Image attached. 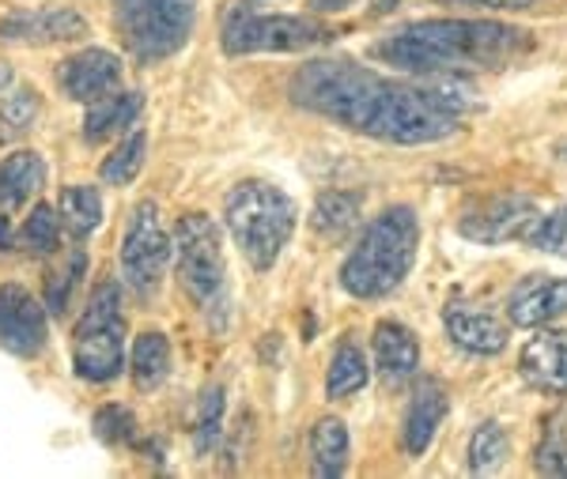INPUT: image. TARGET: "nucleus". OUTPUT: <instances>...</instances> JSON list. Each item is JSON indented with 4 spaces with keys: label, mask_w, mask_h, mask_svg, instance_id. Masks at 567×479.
Wrapping results in <instances>:
<instances>
[{
    "label": "nucleus",
    "mask_w": 567,
    "mask_h": 479,
    "mask_svg": "<svg viewBox=\"0 0 567 479\" xmlns=\"http://www.w3.org/2000/svg\"><path fill=\"white\" fill-rule=\"evenodd\" d=\"M537 216H542V208L529 197H523V192H499V197L477 200V205L465 211L458 230L470 242L496 246V242H511V238H523L526 227Z\"/></svg>",
    "instance_id": "obj_10"
},
{
    "label": "nucleus",
    "mask_w": 567,
    "mask_h": 479,
    "mask_svg": "<svg viewBox=\"0 0 567 479\" xmlns=\"http://www.w3.org/2000/svg\"><path fill=\"white\" fill-rule=\"evenodd\" d=\"M0 250H12V223H8V211H0Z\"/></svg>",
    "instance_id": "obj_37"
},
{
    "label": "nucleus",
    "mask_w": 567,
    "mask_h": 479,
    "mask_svg": "<svg viewBox=\"0 0 567 479\" xmlns=\"http://www.w3.org/2000/svg\"><path fill=\"white\" fill-rule=\"evenodd\" d=\"M144 110V95L141 91H110V95L95 98L87 103V114H84V140L87 144H103L110 136H122L130 133L136 125Z\"/></svg>",
    "instance_id": "obj_19"
},
{
    "label": "nucleus",
    "mask_w": 567,
    "mask_h": 479,
    "mask_svg": "<svg viewBox=\"0 0 567 479\" xmlns=\"http://www.w3.org/2000/svg\"><path fill=\"white\" fill-rule=\"evenodd\" d=\"M454 4H470V8H496V12H523V8H534L537 0H454Z\"/></svg>",
    "instance_id": "obj_35"
},
{
    "label": "nucleus",
    "mask_w": 567,
    "mask_h": 479,
    "mask_svg": "<svg viewBox=\"0 0 567 479\" xmlns=\"http://www.w3.org/2000/svg\"><path fill=\"white\" fill-rule=\"evenodd\" d=\"M50 313L31 291L20 283H0V347L20 358L42 355L50 340Z\"/></svg>",
    "instance_id": "obj_11"
},
{
    "label": "nucleus",
    "mask_w": 567,
    "mask_h": 479,
    "mask_svg": "<svg viewBox=\"0 0 567 479\" xmlns=\"http://www.w3.org/2000/svg\"><path fill=\"white\" fill-rule=\"evenodd\" d=\"M219 430H224V389L219 385H208L205 396H200V416H197V430H194V446L197 454H213Z\"/></svg>",
    "instance_id": "obj_33"
},
{
    "label": "nucleus",
    "mask_w": 567,
    "mask_h": 479,
    "mask_svg": "<svg viewBox=\"0 0 567 479\" xmlns=\"http://www.w3.org/2000/svg\"><path fill=\"white\" fill-rule=\"evenodd\" d=\"M401 0H374V15H386V12H393Z\"/></svg>",
    "instance_id": "obj_38"
},
{
    "label": "nucleus",
    "mask_w": 567,
    "mask_h": 479,
    "mask_svg": "<svg viewBox=\"0 0 567 479\" xmlns=\"http://www.w3.org/2000/svg\"><path fill=\"white\" fill-rule=\"evenodd\" d=\"M58 211H61V227L69 230L76 242H84L87 235H95L103 227V197H99L95 186H69L61 189V200H58Z\"/></svg>",
    "instance_id": "obj_24"
},
{
    "label": "nucleus",
    "mask_w": 567,
    "mask_h": 479,
    "mask_svg": "<svg viewBox=\"0 0 567 479\" xmlns=\"http://www.w3.org/2000/svg\"><path fill=\"white\" fill-rule=\"evenodd\" d=\"M95 435L106 441V446H130L136 441V419L130 408H122V404H106V408L95 412Z\"/></svg>",
    "instance_id": "obj_34"
},
{
    "label": "nucleus",
    "mask_w": 567,
    "mask_h": 479,
    "mask_svg": "<svg viewBox=\"0 0 567 479\" xmlns=\"http://www.w3.org/2000/svg\"><path fill=\"white\" fill-rule=\"evenodd\" d=\"M537 472L553 476V479H567V408L553 412L545 419L542 430V446H537Z\"/></svg>",
    "instance_id": "obj_30"
},
{
    "label": "nucleus",
    "mask_w": 567,
    "mask_h": 479,
    "mask_svg": "<svg viewBox=\"0 0 567 479\" xmlns=\"http://www.w3.org/2000/svg\"><path fill=\"white\" fill-rule=\"evenodd\" d=\"M371 377L368 355L352 344V340H341V347L329 358V374H326V396L329 400H344V396L360 393Z\"/></svg>",
    "instance_id": "obj_26"
},
{
    "label": "nucleus",
    "mask_w": 567,
    "mask_h": 479,
    "mask_svg": "<svg viewBox=\"0 0 567 479\" xmlns=\"http://www.w3.org/2000/svg\"><path fill=\"white\" fill-rule=\"evenodd\" d=\"M8 84H12V64L0 61V91H4Z\"/></svg>",
    "instance_id": "obj_39"
},
{
    "label": "nucleus",
    "mask_w": 567,
    "mask_h": 479,
    "mask_svg": "<svg viewBox=\"0 0 567 479\" xmlns=\"http://www.w3.org/2000/svg\"><path fill=\"white\" fill-rule=\"evenodd\" d=\"M42 114V95L34 87H12L0 91V144H12L34 128Z\"/></svg>",
    "instance_id": "obj_25"
},
{
    "label": "nucleus",
    "mask_w": 567,
    "mask_h": 479,
    "mask_svg": "<svg viewBox=\"0 0 567 479\" xmlns=\"http://www.w3.org/2000/svg\"><path fill=\"white\" fill-rule=\"evenodd\" d=\"M374 366L390 385L409 382L420 371V340L401 321H382L374 329Z\"/></svg>",
    "instance_id": "obj_18"
},
{
    "label": "nucleus",
    "mask_w": 567,
    "mask_h": 479,
    "mask_svg": "<svg viewBox=\"0 0 567 479\" xmlns=\"http://www.w3.org/2000/svg\"><path fill=\"white\" fill-rule=\"evenodd\" d=\"M420 250V219L409 205L386 208L363 230L341 264V288L352 299H386L413 272Z\"/></svg>",
    "instance_id": "obj_3"
},
{
    "label": "nucleus",
    "mask_w": 567,
    "mask_h": 479,
    "mask_svg": "<svg viewBox=\"0 0 567 479\" xmlns=\"http://www.w3.org/2000/svg\"><path fill=\"white\" fill-rule=\"evenodd\" d=\"M296 200L269 181H239L224 197V223L250 269L269 272L296 230Z\"/></svg>",
    "instance_id": "obj_4"
},
{
    "label": "nucleus",
    "mask_w": 567,
    "mask_h": 479,
    "mask_svg": "<svg viewBox=\"0 0 567 479\" xmlns=\"http://www.w3.org/2000/svg\"><path fill=\"white\" fill-rule=\"evenodd\" d=\"M534 50L523 27L496 20H424L401 27L374 45V58L409 76H439L465 69H507Z\"/></svg>",
    "instance_id": "obj_2"
},
{
    "label": "nucleus",
    "mask_w": 567,
    "mask_h": 479,
    "mask_svg": "<svg viewBox=\"0 0 567 479\" xmlns=\"http://www.w3.org/2000/svg\"><path fill=\"white\" fill-rule=\"evenodd\" d=\"M130 371H133V385L141 393L159 389V385L167 382V374H171V340L163 333H155V329L136 336Z\"/></svg>",
    "instance_id": "obj_23"
},
{
    "label": "nucleus",
    "mask_w": 567,
    "mask_h": 479,
    "mask_svg": "<svg viewBox=\"0 0 567 479\" xmlns=\"http://www.w3.org/2000/svg\"><path fill=\"white\" fill-rule=\"evenodd\" d=\"M291 103L344 125L349 133L371 136L382 144H435L454 136L473 110L470 98L454 87L401 84L382 72L355 64L352 58L307 61L291 76Z\"/></svg>",
    "instance_id": "obj_1"
},
{
    "label": "nucleus",
    "mask_w": 567,
    "mask_h": 479,
    "mask_svg": "<svg viewBox=\"0 0 567 479\" xmlns=\"http://www.w3.org/2000/svg\"><path fill=\"white\" fill-rule=\"evenodd\" d=\"M58 84L72 98V103H95V98L110 95V91L122 87V58L110 50H91L76 53L58 69Z\"/></svg>",
    "instance_id": "obj_13"
},
{
    "label": "nucleus",
    "mask_w": 567,
    "mask_h": 479,
    "mask_svg": "<svg viewBox=\"0 0 567 479\" xmlns=\"http://www.w3.org/2000/svg\"><path fill=\"white\" fill-rule=\"evenodd\" d=\"M355 0H310V12H344Z\"/></svg>",
    "instance_id": "obj_36"
},
{
    "label": "nucleus",
    "mask_w": 567,
    "mask_h": 479,
    "mask_svg": "<svg viewBox=\"0 0 567 479\" xmlns=\"http://www.w3.org/2000/svg\"><path fill=\"white\" fill-rule=\"evenodd\" d=\"M20 246L34 257H50L61 250V219L50 205H34L20 230Z\"/></svg>",
    "instance_id": "obj_31"
},
{
    "label": "nucleus",
    "mask_w": 567,
    "mask_h": 479,
    "mask_svg": "<svg viewBox=\"0 0 567 479\" xmlns=\"http://www.w3.org/2000/svg\"><path fill=\"white\" fill-rule=\"evenodd\" d=\"M446 412H451V396L439 382H424L413 393V404L405 412V427H401V441H405L409 457H424L443 427Z\"/></svg>",
    "instance_id": "obj_17"
},
{
    "label": "nucleus",
    "mask_w": 567,
    "mask_h": 479,
    "mask_svg": "<svg viewBox=\"0 0 567 479\" xmlns=\"http://www.w3.org/2000/svg\"><path fill=\"white\" fill-rule=\"evenodd\" d=\"M84 269H87V253L76 246V250L69 253V261L61 264V269H53L50 280H45V302H42L45 313L65 317L69 306H72V294H76L80 280H84Z\"/></svg>",
    "instance_id": "obj_29"
},
{
    "label": "nucleus",
    "mask_w": 567,
    "mask_h": 479,
    "mask_svg": "<svg viewBox=\"0 0 567 479\" xmlns=\"http://www.w3.org/2000/svg\"><path fill=\"white\" fill-rule=\"evenodd\" d=\"M526 242L542 253H553V257H564L567 261V205L548 211V216H537L534 223L526 227Z\"/></svg>",
    "instance_id": "obj_32"
},
{
    "label": "nucleus",
    "mask_w": 567,
    "mask_h": 479,
    "mask_svg": "<svg viewBox=\"0 0 567 479\" xmlns=\"http://www.w3.org/2000/svg\"><path fill=\"white\" fill-rule=\"evenodd\" d=\"M224 53L227 58H250V53H303L329 39L322 23L307 15H261L254 0L235 4L224 20Z\"/></svg>",
    "instance_id": "obj_8"
},
{
    "label": "nucleus",
    "mask_w": 567,
    "mask_h": 479,
    "mask_svg": "<svg viewBox=\"0 0 567 479\" xmlns=\"http://www.w3.org/2000/svg\"><path fill=\"white\" fill-rule=\"evenodd\" d=\"M72 366L84 382H114L125 366V313L122 288L114 280L99 283L87 299L84 317L72 329Z\"/></svg>",
    "instance_id": "obj_7"
},
{
    "label": "nucleus",
    "mask_w": 567,
    "mask_h": 479,
    "mask_svg": "<svg viewBox=\"0 0 567 479\" xmlns=\"http://www.w3.org/2000/svg\"><path fill=\"white\" fill-rule=\"evenodd\" d=\"M45 186V163L39 152H16L0 163V211H16Z\"/></svg>",
    "instance_id": "obj_21"
},
{
    "label": "nucleus",
    "mask_w": 567,
    "mask_h": 479,
    "mask_svg": "<svg viewBox=\"0 0 567 479\" xmlns=\"http://www.w3.org/2000/svg\"><path fill=\"white\" fill-rule=\"evenodd\" d=\"M87 34V20L72 8H16L0 20V39L20 45L76 42Z\"/></svg>",
    "instance_id": "obj_12"
},
{
    "label": "nucleus",
    "mask_w": 567,
    "mask_h": 479,
    "mask_svg": "<svg viewBox=\"0 0 567 479\" xmlns=\"http://www.w3.org/2000/svg\"><path fill=\"white\" fill-rule=\"evenodd\" d=\"M197 27V0H114V31L136 64L175 58Z\"/></svg>",
    "instance_id": "obj_6"
},
{
    "label": "nucleus",
    "mask_w": 567,
    "mask_h": 479,
    "mask_svg": "<svg viewBox=\"0 0 567 479\" xmlns=\"http://www.w3.org/2000/svg\"><path fill=\"white\" fill-rule=\"evenodd\" d=\"M363 216V192L352 189H329L315 200V211H310V227L326 238V242H341L349 238L355 227H360Z\"/></svg>",
    "instance_id": "obj_20"
},
{
    "label": "nucleus",
    "mask_w": 567,
    "mask_h": 479,
    "mask_svg": "<svg viewBox=\"0 0 567 479\" xmlns=\"http://www.w3.org/2000/svg\"><path fill=\"white\" fill-rule=\"evenodd\" d=\"M507 457H511L507 430H503L496 419L481 423V427L473 430V438H470V472L473 476H492V472H499V468L507 465Z\"/></svg>",
    "instance_id": "obj_28"
},
{
    "label": "nucleus",
    "mask_w": 567,
    "mask_h": 479,
    "mask_svg": "<svg viewBox=\"0 0 567 479\" xmlns=\"http://www.w3.org/2000/svg\"><path fill=\"white\" fill-rule=\"evenodd\" d=\"M310 465L318 479H341L349 472V430L341 419H318L310 430Z\"/></svg>",
    "instance_id": "obj_22"
},
{
    "label": "nucleus",
    "mask_w": 567,
    "mask_h": 479,
    "mask_svg": "<svg viewBox=\"0 0 567 479\" xmlns=\"http://www.w3.org/2000/svg\"><path fill=\"white\" fill-rule=\"evenodd\" d=\"M567 313V280H545V275H526L507 302V317L518 329H537Z\"/></svg>",
    "instance_id": "obj_16"
},
{
    "label": "nucleus",
    "mask_w": 567,
    "mask_h": 479,
    "mask_svg": "<svg viewBox=\"0 0 567 479\" xmlns=\"http://www.w3.org/2000/svg\"><path fill=\"white\" fill-rule=\"evenodd\" d=\"M556 155H560V159H564V163H567V140H564V144H560V147H556Z\"/></svg>",
    "instance_id": "obj_40"
},
{
    "label": "nucleus",
    "mask_w": 567,
    "mask_h": 479,
    "mask_svg": "<svg viewBox=\"0 0 567 479\" xmlns=\"http://www.w3.org/2000/svg\"><path fill=\"white\" fill-rule=\"evenodd\" d=\"M518 371L534 389L567 396V329H542L518 355Z\"/></svg>",
    "instance_id": "obj_14"
},
{
    "label": "nucleus",
    "mask_w": 567,
    "mask_h": 479,
    "mask_svg": "<svg viewBox=\"0 0 567 479\" xmlns=\"http://www.w3.org/2000/svg\"><path fill=\"white\" fill-rule=\"evenodd\" d=\"M175 253H178V283L189 302L213 321L216 329L227 325L231 294H227V264L219 227L205 211H189L175 227Z\"/></svg>",
    "instance_id": "obj_5"
},
{
    "label": "nucleus",
    "mask_w": 567,
    "mask_h": 479,
    "mask_svg": "<svg viewBox=\"0 0 567 479\" xmlns=\"http://www.w3.org/2000/svg\"><path fill=\"white\" fill-rule=\"evenodd\" d=\"M171 261V238L159 223V208L152 200H141L130 216L122 238V280L136 299H148L159 291Z\"/></svg>",
    "instance_id": "obj_9"
},
{
    "label": "nucleus",
    "mask_w": 567,
    "mask_h": 479,
    "mask_svg": "<svg viewBox=\"0 0 567 479\" xmlns=\"http://www.w3.org/2000/svg\"><path fill=\"white\" fill-rule=\"evenodd\" d=\"M446 336L473 355H499L507 347V325L492 310H477L470 302H451L443 313Z\"/></svg>",
    "instance_id": "obj_15"
},
{
    "label": "nucleus",
    "mask_w": 567,
    "mask_h": 479,
    "mask_svg": "<svg viewBox=\"0 0 567 479\" xmlns=\"http://www.w3.org/2000/svg\"><path fill=\"white\" fill-rule=\"evenodd\" d=\"M144 159H148V133L144 128H130V136H122V144L106 155L99 174H103L106 186H130L136 174L144 170Z\"/></svg>",
    "instance_id": "obj_27"
}]
</instances>
